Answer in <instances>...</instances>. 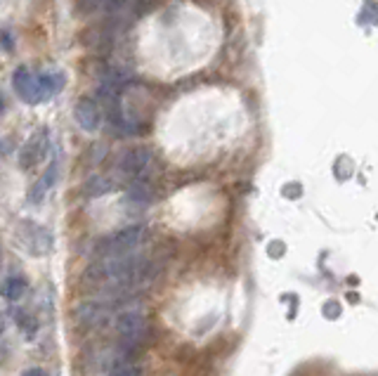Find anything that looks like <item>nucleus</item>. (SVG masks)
<instances>
[{"instance_id": "1", "label": "nucleus", "mask_w": 378, "mask_h": 376, "mask_svg": "<svg viewBox=\"0 0 378 376\" xmlns=\"http://www.w3.org/2000/svg\"><path fill=\"white\" fill-rule=\"evenodd\" d=\"M157 277V268L142 254H121L98 258L85 270V284L98 286L109 293L121 296L125 291H135L140 286L149 284Z\"/></svg>"}, {"instance_id": "2", "label": "nucleus", "mask_w": 378, "mask_h": 376, "mask_svg": "<svg viewBox=\"0 0 378 376\" xmlns=\"http://www.w3.org/2000/svg\"><path fill=\"white\" fill-rule=\"evenodd\" d=\"M114 327L118 331L123 348L137 350L147 338H149V322L137 310H121L114 315Z\"/></svg>"}, {"instance_id": "3", "label": "nucleus", "mask_w": 378, "mask_h": 376, "mask_svg": "<svg viewBox=\"0 0 378 376\" xmlns=\"http://www.w3.org/2000/svg\"><path fill=\"white\" fill-rule=\"evenodd\" d=\"M142 239H145V227L130 225V227H123V230H118L114 234L102 237L98 241V246H95V254H98L100 258L130 254V251H135L140 244H142Z\"/></svg>"}, {"instance_id": "4", "label": "nucleus", "mask_w": 378, "mask_h": 376, "mask_svg": "<svg viewBox=\"0 0 378 376\" xmlns=\"http://www.w3.org/2000/svg\"><path fill=\"white\" fill-rule=\"evenodd\" d=\"M12 85H14V93H17L24 102H28V105H38V102L48 100V93L41 83V76H36V73L31 69H26V66L14 69Z\"/></svg>"}, {"instance_id": "5", "label": "nucleus", "mask_w": 378, "mask_h": 376, "mask_svg": "<svg viewBox=\"0 0 378 376\" xmlns=\"http://www.w3.org/2000/svg\"><path fill=\"white\" fill-rule=\"evenodd\" d=\"M111 315H116V296L109 301H85L83 306H78L76 317L85 327H98L105 324Z\"/></svg>"}, {"instance_id": "6", "label": "nucleus", "mask_w": 378, "mask_h": 376, "mask_svg": "<svg viewBox=\"0 0 378 376\" xmlns=\"http://www.w3.org/2000/svg\"><path fill=\"white\" fill-rule=\"evenodd\" d=\"M48 130L41 128L36 130L31 137H28V142L21 147L19 152V166L21 168H33L36 164H41V159L48 154Z\"/></svg>"}, {"instance_id": "7", "label": "nucleus", "mask_w": 378, "mask_h": 376, "mask_svg": "<svg viewBox=\"0 0 378 376\" xmlns=\"http://www.w3.org/2000/svg\"><path fill=\"white\" fill-rule=\"evenodd\" d=\"M73 116H76L78 125L83 128L85 132H95L102 125V109L95 100L90 98H83L76 102V107H73Z\"/></svg>"}, {"instance_id": "8", "label": "nucleus", "mask_w": 378, "mask_h": 376, "mask_svg": "<svg viewBox=\"0 0 378 376\" xmlns=\"http://www.w3.org/2000/svg\"><path fill=\"white\" fill-rule=\"evenodd\" d=\"M149 159H152L149 150H145V147H132V150L123 152L121 161H118V168H121V173L130 175V178H137V175H142L145 168L149 166Z\"/></svg>"}, {"instance_id": "9", "label": "nucleus", "mask_w": 378, "mask_h": 376, "mask_svg": "<svg viewBox=\"0 0 378 376\" xmlns=\"http://www.w3.org/2000/svg\"><path fill=\"white\" fill-rule=\"evenodd\" d=\"M55 180H57V161H53V164H50V168L46 171V175H43V178L33 185V189H31V202H33V204H41L43 199H46L48 192L53 189Z\"/></svg>"}, {"instance_id": "10", "label": "nucleus", "mask_w": 378, "mask_h": 376, "mask_svg": "<svg viewBox=\"0 0 378 376\" xmlns=\"http://www.w3.org/2000/svg\"><path fill=\"white\" fill-rule=\"evenodd\" d=\"M121 0H76V14L80 17H88V14H95L100 10H111V7H118Z\"/></svg>"}, {"instance_id": "11", "label": "nucleus", "mask_w": 378, "mask_h": 376, "mask_svg": "<svg viewBox=\"0 0 378 376\" xmlns=\"http://www.w3.org/2000/svg\"><path fill=\"white\" fill-rule=\"evenodd\" d=\"M0 293L7 298V301H19L21 296L26 293V282L21 277H10L5 279L3 286H0Z\"/></svg>"}, {"instance_id": "12", "label": "nucleus", "mask_w": 378, "mask_h": 376, "mask_svg": "<svg viewBox=\"0 0 378 376\" xmlns=\"http://www.w3.org/2000/svg\"><path fill=\"white\" fill-rule=\"evenodd\" d=\"M111 187H114V182H111L109 178H105V175H95V178L85 182L83 192L88 197H102V194H107Z\"/></svg>"}, {"instance_id": "13", "label": "nucleus", "mask_w": 378, "mask_h": 376, "mask_svg": "<svg viewBox=\"0 0 378 376\" xmlns=\"http://www.w3.org/2000/svg\"><path fill=\"white\" fill-rule=\"evenodd\" d=\"M109 376H142V370L137 365H116Z\"/></svg>"}, {"instance_id": "14", "label": "nucleus", "mask_w": 378, "mask_h": 376, "mask_svg": "<svg viewBox=\"0 0 378 376\" xmlns=\"http://www.w3.org/2000/svg\"><path fill=\"white\" fill-rule=\"evenodd\" d=\"M364 7H367V14H359V21H369V24H374V21H376V7H374V3L369 0Z\"/></svg>"}, {"instance_id": "15", "label": "nucleus", "mask_w": 378, "mask_h": 376, "mask_svg": "<svg viewBox=\"0 0 378 376\" xmlns=\"http://www.w3.org/2000/svg\"><path fill=\"white\" fill-rule=\"evenodd\" d=\"M21 376H50L46 370H38V367H33V370H28V372H24Z\"/></svg>"}, {"instance_id": "16", "label": "nucleus", "mask_w": 378, "mask_h": 376, "mask_svg": "<svg viewBox=\"0 0 378 376\" xmlns=\"http://www.w3.org/2000/svg\"><path fill=\"white\" fill-rule=\"evenodd\" d=\"M0 109H3V98H0Z\"/></svg>"}]
</instances>
